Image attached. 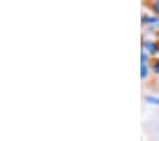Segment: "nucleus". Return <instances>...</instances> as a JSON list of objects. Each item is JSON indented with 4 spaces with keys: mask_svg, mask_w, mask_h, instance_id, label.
I'll return each mask as SVG.
<instances>
[{
    "mask_svg": "<svg viewBox=\"0 0 159 141\" xmlns=\"http://www.w3.org/2000/svg\"><path fill=\"white\" fill-rule=\"evenodd\" d=\"M146 101L153 103V104H159V98L158 97H146Z\"/></svg>",
    "mask_w": 159,
    "mask_h": 141,
    "instance_id": "nucleus-2",
    "label": "nucleus"
},
{
    "mask_svg": "<svg viewBox=\"0 0 159 141\" xmlns=\"http://www.w3.org/2000/svg\"><path fill=\"white\" fill-rule=\"evenodd\" d=\"M153 7H155L156 13H159V2H155V4H153Z\"/></svg>",
    "mask_w": 159,
    "mask_h": 141,
    "instance_id": "nucleus-4",
    "label": "nucleus"
},
{
    "mask_svg": "<svg viewBox=\"0 0 159 141\" xmlns=\"http://www.w3.org/2000/svg\"><path fill=\"white\" fill-rule=\"evenodd\" d=\"M141 61H142V67H141V76H142V78H145L146 74H148V67H146V54L145 53H142Z\"/></svg>",
    "mask_w": 159,
    "mask_h": 141,
    "instance_id": "nucleus-1",
    "label": "nucleus"
},
{
    "mask_svg": "<svg viewBox=\"0 0 159 141\" xmlns=\"http://www.w3.org/2000/svg\"><path fill=\"white\" fill-rule=\"evenodd\" d=\"M155 71H159V63L155 64Z\"/></svg>",
    "mask_w": 159,
    "mask_h": 141,
    "instance_id": "nucleus-5",
    "label": "nucleus"
},
{
    "mask_svg": "<svg viewBox=\"0 0 159 141\" xmlns=\"http://www.w3.org/2000/svg\"><path fill=\"white\" fill-rule=\"evenodd\" d=\"M145 46L148 47V50H151V51H152V53H153V51H156V49H155V44H153V43H146Z\"/></svg>",
    "mask_w": 159,
    "mask_h": 141,
    "instance_id": "nucleus-3",
    "label": "nucleus"
}]
</instances>
